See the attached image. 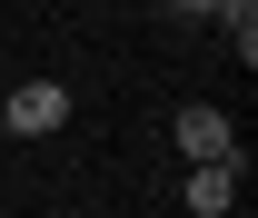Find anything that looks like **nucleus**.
<instances>
[{"label": "nucleus", "mask_w": 258, "mask_h": 218, "mask_svg": "<svg viewBox=\"0 0 258 218\" xmlns=\"http://www.w3.org/2000/svg\"><path fill=\"white\" fill-rule=\"evenodd\" d=\"M60 119H70V90H60V80H20V90L0 99V129H20V139H50Z\"/></svg>", "instance_id": "obj_1"}, {"label": "nucleus", "mask_w": 258, "mask_h": 218, "mask_svg": "<svg viewBox=\"0 0 258 218\" xmlns=\"http://www.w3.org/2000/svg\"><path fill=\"white\" fill-rule=\"evenodd\" d=\"M169 139H179V159H238V129L219 119V109H209V99H189V109H179V119H169Z\"/></svg>", "instance_id": "obj_2"}, {"label": "nucleus", "mask_w": 258, "mask_h": 218, "mask_svg": "<svg viewBox=\"0 0 258 218\" xmlns=\"http://www.w3.org/2000/svg\"><path fill=\"white\" fill-rule=\"evenodd\" d=\"M179 198H189V218H228L238 208V159H199Z\"/></svg>", "instance_id": "obj_3"}, {"label": "nucleus", "mask_w": 258, "mask_h": 218, "mask_svg": "<svg viewBox=\"0 0 258 218\" xmlns=\"http://www.w3.org/2000/svg\"><path fill=\"white\" fill-rule=\"evenodd\" d=\"M209 20H219V30L238 40V60H258V0H219Z\"/></svg>", "instance_id": "obj_4"}, {"label": "nucleus", "mask_w": 258, "mask_h": 218, "mask_svg": "<svg viewBox=\"0 0 258 218\" xmlns=\"http://www.w3.org/2000/svg\"><path fill=\"white\" fill-rule=\"evenodd\" d=\"M159 10H179V20H209V10H219V0H159Z\"/></svg>", "instance_id": "obj_5"}]
</instances>
